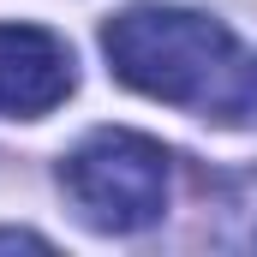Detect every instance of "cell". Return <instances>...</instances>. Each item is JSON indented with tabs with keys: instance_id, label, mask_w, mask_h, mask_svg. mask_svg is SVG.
Returning <instances> with one entry per match:
<instances>
[{
	"instance_id": "1",
	"label": "cell",
	"mask_w": 257,
	"mask_h": 257,
	"mask_svg": "<svg viewBox=\"0 0 257 257\" xmlns=\"http://www.w3.org/2000/svg\"><path fill=\"white\" fill-rule=\"evenodd\" d=\"M102 54L114 66V78L132 84L138 96L192 108L203 120H221L245 72L233 30L192 6H126L120 18L102 24Z\"/></svg>"
},
{
	"instance_id": "3",
	"label": "cell",
	"mask_w": 257,
	"mask_h": 257,
	"mask_svg": "<svg viewBox=\"0 0 257 257\" xmlns=\"http://www.w3.org/2000/svg\"><path fill=\"white\" fill-rule=\"evenodd\" d=\"M78 90V66L54 30L42 24H0V114L36 120Z\"/></svg>"
},
{
	"instance_id": "2",
	"label": "cell",
	"mask_w": 257,
	"mask_h": 257,
	"mask_svg": "<svg viewBox=\"0 0 257 257\" xmlns=\"http://www.w3.org/2000/svg\"><path fill=\"white\" fill-rule=\"evenodd\" d=\"M168 150L144 132L102 126L60 162V192L96 233H144L168 209Z\"/></svg>"
},
{
	"instance_id": "6",
	"label": "cell",
	"mask_w": 257,
	"mask_h": 257,
	"mask_svg": "<svg viewBox=\"0 0 257 257\" xmlns=\"http://www.w3.org/2000/svg\"><path fill=\"white\" fill-rule=\"evenodd\" d=\"M0 251H48V239L24 233V227H0Z\"/></svg>"
},
{
	"instance_id": "5",
	"label": "cell",
	"mask_w": 257,
	"mask_h": 257,
	"mask_svg": "<svg viewBox=\"0 0 257 257\" xmlns=\"http://www.w3.org/2000/svg\"><path fill=\"white\" fill-rule=\"evenodd\" d=\"M221 126H257V54H245V72L221 108Z\"/></svg>"
},
{
	"instance_id": "4",
	"label": "cell",
	"mask_w": 257,
	"mask_h": 257,
	"mask_svg": "<svg viewBox=\"0 0 257 257\" xmlns=\"http://www.w3.org/2000/svg\"><path fill=\"white\" fill-rule=\"evenodd\" d=\"M215 245L257 251V174L215 180Z\"/></svg>"
}]
</instances>
